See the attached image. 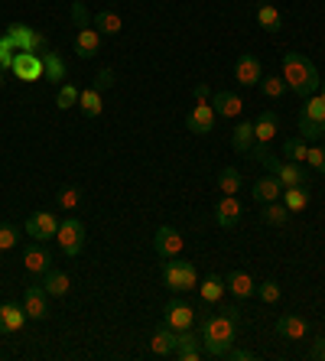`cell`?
Here are the masks:
<instances>
[{"instance_id":"obj_1","label":"cell","mask_w":325,"mask_h":361,"mask_svg":"<svg viewBox=\"0 0 325 361\" xmlns=\"http://www.w3.org/2000/svg\"><path fill=\"white\" fill-rule=\"evenodd\" d=\"M238 332H241V310L238 306H221L218 312H211L199 322L202 352L209 358H225V352L238 342Z\"/></svg>"},{"instance_id":"obj_2","label":"cell","mask_w":325,"mask_h":361,"mask_svg":"<svg viewBox=\"0 0 325 361\" xmlns=\"http://www.w3.org/2000/svg\"><path fill=\"white\" fill-rule=\"evenodd\" d=\"M283 82H286V88H293L296 94L309 98V94L319 92L322 78H319V68L312 66L302 52H286L283 56Z\"/></svg>"},{"instance_id":"obj_3","label":"cell","mask_w":325,"mask_h":361,"mask_svg":"<svg viewBox=\"0 0 325 361\" xmlns=\"http://www.w3.org/2000/svg\"><path fill=\"white\" fill-rule=\"evenodd\" d=\"M163 280L173 293H189L199 290V270L192 261H179V257H166L163 261Z\"/></svg>"},{"instance_id":"obj_4","label":"cell","mask_w":325,"mask_h":361,"mask_svg":"<svg viewBox=\"0 0 325 361\" xmlns=\"http://www.w3.org/2000/svg\"><path fill=\"white\" fill-rule=\"evenodd\" d=\"M59 247L66 257H78L85 251V225L75 219V215H68L66 221H59V235H56Z\"/></svg>"},{"instance_id":"obj_5","label":"cell","mask_w":325,"mask_h":361,"mask_svg":"<svg viewBox=\"0 0 325 361\" xmlns=\"http://www.w3.org/2000/svg\"><path fill=\"white\" fill-rule=\"evenodd\" d=\"M264 166L270 169V173H274L276 179H280V183H283V189L286 185H306L309 183V173L306 169H302V163H293V160H276V157H264Z\"/></svg>"},{"instance_id":"obj_6","label":"cell","mask_w":325,"mask_h":361,"mask_svg":"<svg viewBox=\"0 0 325 361\" xmlns=\"http://www.w3.org/2000/svg\"><path fill=\"white\" fill-rule=\"evenodd\" d=\"M10 72L20 78V82H36V78H46V66H42L39 52H26L20 49L10 62Z\"/></svg>"},{"instance_id":"obj_7","label":"cell","mask_w":325,"mask_h":361,"mask_svg":"<svg viewBox=\"0 0 325 361\" xmlns=\"http://www.w3.org/2000/svg\"><path fill=\"white\" fill-rule=\"evenodd\" d=\"M23 231L33 238V241H52V238L59 235V219L52 215L49 209H39V212H33V215L26 219Z\"/></svg>"},{"instance_id":"obj_8","label":"cell","mask_w":325,"mask_h":361,"mask_svg":"<svg viewBox=\"0 0 325 361\" xmlns=\"http://www.w3.org/2000/svg\"><path fill=\"white\" fill-rule=\"evenodd\" d=\"M195 310H192L189 302H183V300H173L163 310V326H169L173 332H185V329H195Z\"/></svg>"},{"instance_id":"obj_9","label":"cell","mask_w":325,"mask_h":361,"mask_svg":"<svg viewBox=\"0 0 325 361\" xmlns=\"http://www.w3.org/2000/svg\"><path fill=\"white\" fill-rule=\"evenodd\" d=\"M183 247H185V238L179 235L173 225L157 228V235H153V251H157L163 261H166V257H179Z\"/></svg>"},{"instance_id":"obj_10","label":"cell","mask_w":325,"mask_h":361,"mask_svg":"<svg viewBox=\"0 0 325 361\" xmlns=\"http://www.w3.org/2000/svg\"><path fill=\"white\" fill-rule=\"evenodd\" d=\"M173 358H179V361H202V358H205L199 332H192V329H185V332H176Z\"/></svg>"},{"instance_id":"obj_11","label":"cell","mask_w":325,"mask_h":361,"mask_svg":"<svg viewBox=\"0 0 325 361\" xmlns=\"http://www.w3.org/2000/svg\"><path fill=\"white\" fill-rule=\"evenodd\" d=\"M23 310L33 322H42L49 316V293L42 286H26L23 290Z\"/></svg>"},{"instance_id":"obj_12","label":"cell","mask_w":325,"mask_h":361,"mask_svg":"<svg viewBox=\"0 0 325 361\" xmlns=\"http://www.w3.org/2000/svg\"><path fill=\"white\" fill-rule=\"evenodd\" d=\"M185 127H189L192 134H199V137L211 134V127H215V108H211V101H199V104L189 111Z\"/></svg>"},{"instance_id":"obj_13","label":"cell","mask_w":325,"mask_h":361,"mask_svg":"<svg viewBox=\"0 0 325 361\" xmlns=\"http://www.w3.org/2000/svg\"><path fill=\"white\" fill-rule=\"evenodd\" d=\"M26 310L23 302H4L0 306V336H13V332H23L26 326Z\"/></svg>"},{"instance_id":"obj_14","label":"cell","mask_w":325,"mask_h":361,"mask_svg":"<svg viewBox=\"0 0 325 361\" xmlns=\"http://www.w3.org/2000/svg\"><path fill=\"white\" fill-rule=\"evenodd\" d=\"M234 78L241 85H260V78H264V66H260V59L254 56V52H241V59L234 62Z\"/></svg>"},{"instance_id":"obj_15","label":"cell","mask_w":325,"mask_h":361,"mask_svg":"<svg viewBox=\"0 0 325 361\" xmlns=\"http://www.w3.org/2000/svg\"><path fill=\"white\" fill-rule=\"evenodd\" d=\"M276 336L286 338V342H302L309 336V322L302 316H296V312H286V316L276 319Z\"/></svg>"},{"instance_id":"obj_16","label":"cell","mask_w":325,"mask_h":361,"mask_svg":"<svg viewBox=\"0 0 325 361\" xmlns=\"http://www.w3.org/2000/svg\"><path fill=\"white\" fill-rule=\"evenodd\" d=\"M23 267L30 270V274H46V270H52V251L46 247V241H36L26 247Z\"/></svg>"},{"instance_id":"obj_17","label":"cell","mask_w":325,"mask_h":361,"mask_svg":"<svg viewBox=\"0 0 325 361\" xmlns=\"http://www.w3.org/2000/svg\"><path fill=\"white\" fill-rule=\"evenodd\" d=\"M225 286L234 293V300H250V296H257V283L250 277L247 270H231L225 277Z\"/></svg>"},{"instance_id":"obj_18","label":"cell","mask_w":325,"mask_h":361,"mask_svg":"<svg viewBox=\"0 0 325 361\" xmlns=\"http://www.w3.org/2000/svg\"><path fill=\"white\" fill-rule=\"evenodd\" d=\"M211 108H215L218 118H241L244 101H241V94H234V92H215L211 94Z\"/></svg>"},{"instance_id":"obj_19","label":"cell","mask_w":325,"mask_h":361,"mask_svg":"<svg viewBox=\"0 0 325 361\" xmlns=\"http://www.w3.org/2000/svg\"><path fill=\"white\" fill-rule=\"evenodd\" d=\"M101 52V33L94 26H85L75 33V56L78 59H94Z\"/></svg>"},{"instance_id":"obj_20","label":"cell","mask_w":325,"mask_h":361,"mask_svg":"<svg viewBox=\"0 0 325 361\" xmlns=\"http://www.w3.org/2000/svg\"><path fill=\"white\" fill-rule=\"evenodd\" d=\"M215 221H218V228H234L241 221V202H238V195H221V202L215 205Z\"/></svg>"},{"instance_id":"obj_21","label":"cell","mask_w":325,"mask_h":361,"mask_svg":"<svg viewBox=\"0 0 325 361\" xmlns=\"http://www.w3.org/2000/svg\"><path fill=\"white\" fill-rule=\"evenodd\" d=\"M250 195H254V202H260V205H267V202H280V195H283V183L270 173V176H264V179L254 183Z\"/></svg>"},{"instance_id":"obj_22","label":"cell","mask_w":325,"mask_h":361,"mask_svg":"<svg viewBox=\"0 0 325 361\" xmlns=\"http://www.w3.org/2000/svg\"><path fill=\"white\" fill-rule=\"evenodd\" d=\"M42 290L49 296H68V290H72V277H68L66 270H46L42 274Z\"/></svg>"},{"instance_id":"obj_23","label":"cell","mask_w":325,"mask_h":361,"mask_svg":"<svg viewBox=\"0 0 325 361\" xmlns=\"http://www.w3.org/2000/svg\"><path fill=\"white\" fill-rule=\"evenodd\" d=\"M280 130V118H276L274 111H260V118L254 121V140L257 143H270Z\"/></svg>"},{"instance_id":"obj_24","label":"cell","mask_w":325,"mask_h":361,"mask_svg":"<svg viewBox=\"0 0 325 361\" xmlns=\"http://www.w3.org/2000/svg\"><path fill=\"white\" fill-rule=\"evenodd\" d=\"M225 277H218V274H211V277H205L199 283V296L202 302H209V306H218L221 302V296H225Z\"/></svg>"},{"instance_id":"obj_25","label":"cell","mask_w":325,"mask_h":361,"mask_svg":"<svg viewBox=\"0 0 325 361\" xmlns=\"http://www.w3.org/2000/svg\"><path fill=\"white\" fill-rule=\"evenodd\" d=\"M173 348H176V332L169 326H159L157 332H153V338H150V352L157 355V358H169Z\"/></svg>"},{"instance_id":"obj_26","label":"cell","mask_w":325,"mask_h":361,"mask_svg":"<svg viewBox=\"0 0 325 361\" xmlns=\"http://www.w3.org/2000/svg\"><path fill=\"white\" fill-rule=\"evenodd\" d=\"M309 202H312V195H309L306 185H286L283 189V205L290 212H306Z\"/></svg>"},{"instance_id":"obj_27","label":"cell","mask_w":325,"mask_h":361,"mask_svg":"<svg viewBox=\"0 0 325 361\" xmlns=\"http://www.w3.org/2000/svg\"><path fill=\"white\" fill-rule=\"evenodd\" d=\"M254 121H241V124L234 127V134H231V147L238 153H250V147H254Z\"/></svg>"},{"instance_id":"obj_28","label":"cell","mask_w":325,"mask_h":361,"mask_svg":"<svg viewBox=\"0 0 325 361\" xmlns=\"http://www.w3.org/2000/svg\"><path fill=\"white\" fill-rule=\"evenodd\" d=\"M257 23L267 30V33H280L283 30V17H280V10L274 4H260L257 7Z\"/></svg>"},{"instance_id":"obj_29","label":"cell","mask_w":325,"mask_h":361,"mask_svg":"<svg viewBox=\"0 0 325 361\" xmlns=\"http://www.w3.org/2000/svg\"><path fill=\"white\" fill-rule=\"evenodd\" d=\"M94 26H98V33H104V36H117L124 30V20H121V13H114V10H101L98 17H94Z\"/></svg>"},{"instance_id":"obj_30","label":"cell","mask_w":325,"mask_h":361,"mask_svg":"<svg viewBox=\"0 0 325 361\" xmlns=\"http://www.w3.org/2000/svg\"><path fill=\"white\" fill-rule=\"evenodd\" d=\"M78 108H82L85 118H98L101 111H104V104H101V92H94V88H85V92L78 94Z\"/></svg>"},{"instance_id":"obj_31","label":"cell","mask_w":325,"mask_h":361,"mask_svg":"<svg viewBox=\"0 0 325 361\" xmlns=\"http://www.w3.org/2000/svg\"><path fill=\"white\" fill-rule=\"evenodd\" d=\"M218 192L221 195H238L241 192V173H238L234 166L221 169V176H218Z\"/></svg>"},{"instance_id":"obj_32","label":"cell","mask_w":325,"mask_h":361,"mask_svg":"<svg viewBox=\"0 0 325 361\" xmlns=\"http://www.w3.org/2000/svg\"><path fill=\"white\" fill-rule=\"evenodd\" d=\"M306 153H309V143L302 140L300 134H296V137H286V140H283V157H286V160L306 163Z\"/></svg>"},{"instance_id":"obj_33","label":"cell","mask_w":325,"mask_h":361,"mask_svg":"<svg viewBox=\"0 0 325 361\" xmlns=\"http://www.w3.org/2000/svg\"><path fill=\"white\" fill-rule=\"evenodd\" d=\"M260 94L264 98H274V101H280L286 94V82H283V75H264L260 78Z\"/></svg>"},{"instance_id":"obj_34","label":"cell","mask_w":325,"mask_h":361,"mask_svg":"<svg viewBox=\"0 0 325 361\" xmlns=\"http://www.w3.org/2000/svg\"><path fill=\"white\" fill-rule=\"evenodd\" d=\"M42 66H46V78L52 85H59L66 78V62L59 59V56H52V52H42Z\"/></svg>"},{"instance_id":"obj_35","label":"cell","mask_w":325,"mask_h":361,"mask_svg":"<svg viewBox=\"0 0 325 361\" xmlns=\"http://www.w3.org/2000/svg\"><path fill=\"white\" fill-rule=\"evenodd\" d=\"M300 137L306 143H319L325 137V121H309V118H300Z\"/></svg>"},{"instance_id":"obj_36","label":"cell","mask_w":325,"mask_h":361,"mask_svg":"<svg viewBox=\"0 0 325 361\" xmlns=\"http://www.w3.org/2000/svg\"><path fill=\"white\" fill-rule=\"evenodd\" d=\"M286 219H290V209H286V205H280V202H267V205H264V221H267V225L283 228Z\"/></svg>"},{"instance_id":"obj_37","label":"cell","mask_w":325,"mask_h":361,"mask_svg":"<svg viewBox=\"0 0 325 361\" xmlns=\"http://www.w3.org/2000/svg\"><path fill=\"white\" fill-rule=\"evenodd\" d=\"M56 202H59V209L75 212V209H78V202H82V189H78V185H66V189H59Z\"/></svg>"},{"instance_id":"obj_38","label":"cell","mask_w":325,"mask_h":361,"mask_svg":"<svg viewBox=\"0 0 325 361\" xmlns=\"http://www.w3.org/2000/svg\"><path fill=\"white\" fill-rule=\"evenodd\" d=\"M78 94H82V92H78V88H75V85H59V94H56V104H59V111H68V108H75V104H78Z\"/></svg>"},{"instance_id":"obj_39","label":"cell","mask_w":325,"mask_h":361,"mask_svg":"<svg viewBox=\"0 0 325 361\" xmlns=\"http://www.w3.org/2000/svg\"><path fill=\"white\" fill-rule=\"evenodd\" d=\"M17 244H20V228H13L10 221H0V254L13 251Z\"/></svg>"},{"instance_id":"obj_40","label":"cell","mask_w":325,"mask_h":361,"mask_svg":"<svg viewBox=\"0 0 325 361\" xmlns=\"http://www.w3.org/2000/svg\"><path fill=\"white\" fill-rule=\"evenodd\" d=\"M300 118H309V121H325V101L319 94H309L306 104H302V114Z\"/></svg>"},{"instance_id":"obj_41","label":"cell","mask_w":325,"mask_h":361,"mask_svg":"<svg viewBox=\"0 0 325 361\" xmlns=\"http://www.w3.org/2000/svg\"><path fill=\"white\" fill-rule=\"evenodd\" d=\"M257 296L264 302H276L280 296H283V290H280V283H276V280H264V283H257Z\"/></svg>"},{"instance_id":"obj_42","label":"cell","mask_w":325,"mask_h":361,"mask_svg":"<svg viewBox=\"0 0 325 361\" xmlns=\"http://www.w3.org/2000/svg\"><path fill=\"white\" fill-rule=\"evenodd\" d=\"M306 163L316 169V173H325V147H319V143H309Z\"/></svg>"},{"instance_id":"obj_43","label":"cell","mask_w":325,"mask_h":361,"mask_svg":"<svg viewBox=\"0 0 325 361\" xmlns=\"http://www.w3.org/2000/svg\"><path fill=\"white\" fill-rule=\"evenodd\" d=\"M111 85H114V68H101L94 75V92H108Z\"/></svg>"},{"instance_id":"obj_44","label":"cell","mask_w":325,"mask_h":361,"mask_svg":"<svg viewBox=\"0 0 325 361\" xmlns=\"http://www.w3.org/2000/svg\"><path fill=\"white\" fill-rule=\"evenodd\" d=\"M10 52H13V42L4 36V39H0V68H10V62H13V56H10Z\"/></svg>"},{"instance_id":"obj_45","label":"cell","mask_w":325,"mask_h":361,"mask_svg":"<svg viewBox=\"0 0 325 361\" xmlns=\"http://www.w3.org/2000/svg\"><path fill=\"white\" fill-rule=\"evenodd\" d=\"M225 358H231V361H254V358H257V355H254V352H247V348H234V345H231V348H228V352H225Z\"/></svg>"},{"instance_id":"obj_46","label":"cell","mask_w":325,"mask_h":361,"mask_svg":"<svg viewBox=\"0 0 325 361\" xmlns=\"http://www.w3.org/2000/svg\"><path fill=\"white\" fill-rule=\"evenodd\" d=\"M72 17L78 20V30H85V26H88V10H85L82 4H75V7H72Z\"/></svg>"},{"instance_id":"obj_47","label":"cell","mask_w":325,"mask_h":361,"mask_svg":"<svg viewBox=\"0 0 325 361\" xmlns=\"http://www.w3.org/2000/svg\"><path fill=\"white\" fill-rule=\"evenodd\" d=\"M192 94H195V101H211V88L205 82L195 85V88H192Z\"/></svg>"},{"instance_id":"obj_48","label":"cell","mask_w":325,"mask_h":361,"mask_svg":"<svg viewBox=\"0 0 325 361\" xmlns=\"http://www.w3.org/2000/svg\"><path fill=\"white\" fill-rule=\"evenodd\" d=\"M309 355H312L316 361H325V336L316 338V345H312V352H309Z\"/></svg>"},{"instance_id":"obj_49","label":"cell","mask_w":325,"mask_h":361,"mask_svg":"<svg viewBox=\"0 0 325 361\" xmlns=\"http://www.w3.org/2000/svg\"><path fill=\"white\" fill-rule=\"evenodd\" d=\"M319 98L325 101V78H322V85H319Z\"/></svg>"},{"instance_id":"obj_50","label":"cell","mask_w":325,"mask_h":361,"mask_svg":"<svg viewBox=\"0 0 325 361\" xmlns=\"http://www.w3.org/2000/svg\"><path fill=\"white\" fill-rule=\"evenodd\" d=\"M0 85H4V68H0Z\"/></svg>"}]
</instances>
